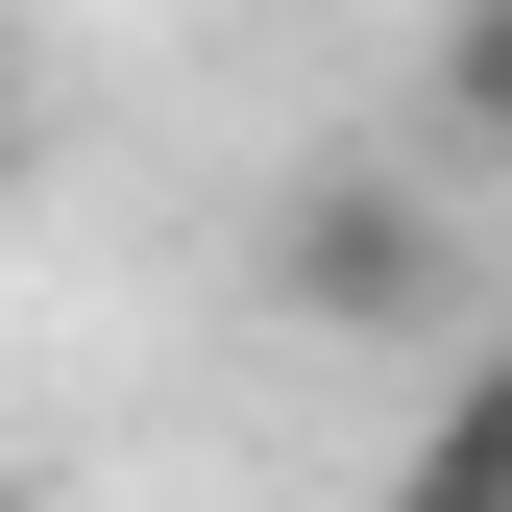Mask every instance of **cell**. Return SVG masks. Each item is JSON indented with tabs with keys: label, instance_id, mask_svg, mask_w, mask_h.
I'll list each match as a JSON object with an SVG mask.
<instances>
[{
	"label": "cell",
	"instance_id": "2",
	"mask_svg": "<svg viewBox=\"0 0 512 512\" xmlns=\"http://www.w3.org/2000/svg\"><path fill=\"white\" fill-rule=\"evenodd\" d=\"M415 147H439V171H512V0H439V49H415Z\"/></svg>",
	"mask_w": 512,
	"mask_h": 512
},
{
	"label": "cell",
	"instance_id": "3",
	"mask_svg": "<svg viewBox=\"0 0 512 512\" xmlns=\"http://www.w3.org/2000/svg\"><path fill=\"white\" fill-rule=\"evenodd\" d=\"M391 512H512V366H464V415L391 464Z\"/></svg>",
	"mask_w": 512,
	"mask_h": 512
},
{
	"label": "cell",
	"instance_id": "1",
	"mask_svg": "<svg viewBox=\"0 0 512 512\" xmlns=\"http://www.w3.org/2000/svg\"><path fill=\"white\" fill-rule=\"evenodd\" d=\"M269 317L293 342H439L464 317V220H439V147H342V171H293V220H269Z\"/></svg>",
	"mask_w": 512,
	"mask_h": 512
},
{
	"label": "cell",
	"instance_id": "4",
	"mask_svg": "<svg viewBox=\"0 0 512 512\" xmlns=\"http://www.w3.org/2000/svg\"><path fill=\"white\" fill-rule=\"evenodd\" d=\"M0 171H25V74H0Z\"/></svg>",
	"mask_w": 512,
	"mask_h": 512
}]
</instances>
